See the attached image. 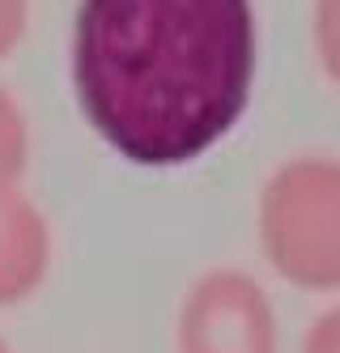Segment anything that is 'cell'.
<instances>
[{
  "label": "cell",
  "instance_id": "6da1fadb",
  "mask_svg": "<svg viewBox=\"0 0 340 353\" xmlns=\"http://www.w3.org/2000/svg\"><path fill=\"white\" fill-rule=\"evenodd\" d=\"M255 81L251 0H81L72 85L119 158L166 170L243 119Z\"/></svg>",
  "mask_w": 340,
  "mask_h": 353
},
{
  "label": "cell",
  "instance_id": "7a4b0ae2",
  "mask_svg": "<svg viewBox=\"0 0 340 353\" xmlns=\"http://www.w3.org/2000/svg\"><path fill=\"white\" fill-rule=\"evenodd\" d=\"M259 247L298 290H340V158L298 154L259 188Z\"/></svg>",
  "mask_w": 340,
  "mask_h": 353
},
{
  "label": "cell",
  "instance_id": "3957f363",
  "mask_svg": "<svg viewBox=\"0 0 340 353\" xmlns=\"http://www.w3.org/2000/svg\"><path fill=\"white\" fill-rule=\"evenodd\" d=\"M174 353H281L268 290L243 268L200 272L179 302Z\"/></svg>",
  "mask_w": 340,
  "mask_h": 353
},
{
  "label": "cell",
  "instance_id": "277c9868",
  "mask_svg": "<svg viewBox=\"0 0 340 353\" xmlns=\"http://www.w3.org/2000/svg\"><path fill=\"white\" fill-rule=\"evenodd\" d=\"M51 268V225L21 192L0 196V307L26 302Z\"/></svg>",
  "mask_w": 340,
  "mask_h": 353
},
{
  "label": "cell",
  "instance_id": "5b68a950",
  "mask_svg": "<svg viewBox=\"0 0 340 353\" xmlns=\"http://www.w3.org/2000/svg\"><path fill=\"white\" fill-rule=\"evenodd\" d=\"M26 162H30V123H26L17 98L0 85V196L17 192Z\"/></svg>",
  "mask_w": 340,
  "mask_h": 353
},
{
  "label": "cell",
  "instance_id": "8992f818",
  "mask_svg": "<svg viewBox=\"0 0 340 353\" xmlns=\"http://www.w3.org/2000/svg\"><path fill=\"white\" fill-rule=\"evenodd\" d=\"M310 30H315V52L323 72L336 81L340 90V0H315V17H310Z\"/></svg>",
  "mask_w": 340,
  "mask_h": 353
},
{
  "label": "cell",
  "instance_id": "52a82bcc",
  "mask_svg": "<svg viewBox=\"0 0 340 353\" xmlns=\"http://www.w3.org/2000/svg\"><path fill=\"white\" fill-rule=\"evenodd\" d=\"M302 353H340V302L310 319L302 336Z\"/></svg>",
  "mask_w": 340,
  "mask_h": 353
},
{
  "label": "cell",
  "instance_id": "ba28073f",
  "mask_svg": "<svg viewBox=\"0 0 340 353\" xmlns=\"http://www.w3.org/2000/svg\"><path fill=\"white\" fill-rule=\"evenodd\" d=\"M26 21H30V0H0V60L21 43Z\"/></svg>",
  "mask_w": 340,
  "mask_h": 353
},
{
  "label": "cell",
  "instance_id": "9c48e42d",
  "mask_svg": "<svg viewBox=\"0 0 340 353\" xmlns=\"http://www.w3.org/2000/svg\"><path fill=\"white\" fill-rule=\"evenodd\" d=\"M0 353H13V349H9V341H0Z\"/></svg>",
  "mask_w": 340,
  "mask_h": 353
}]
</instances>
